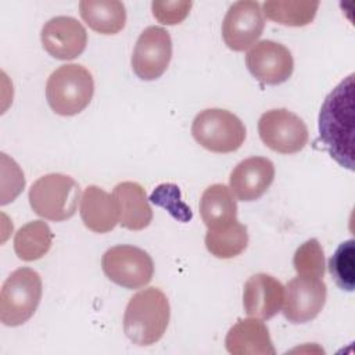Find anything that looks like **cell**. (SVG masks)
Returning <instances> with one entry per match:
<instances>
[{"label": "cell", "mask_w": 355, "mask_h": 355, "mask_svg": "<svg viewBox=\"0 0 355 355\" xmlns=\"http://www.w3.org/2000/svg\"><path fill=\"white\" fill-rule=\"evenodd\" d=\"M354 73L341 80L324 98L319 112V139L330 157L354 169Z\"/></svg>", "instance_id": "1"}, {"label": "cell", "mask_w": 355, "mask_h": 355, "mask_svg": "<svg viewBox=\"0 0 355 355\" xmlns=\"http://www.w3.org/2000/svg\"><path fill=\"white\" fill-rule=\"evenodd\" d=\"M171 306L166 295L157 287L136 293L123 313V331L136 345H153L166 331Z\"/></svg>", "instance_id": "2"}, {"label": "cell", "mask_w": 355, "mask_h": 355, "mask_svg": "<svg viewBox=\"0 0 355 355\" xmlns=\"http://www.w3.org/2000/svg\"><path fill=\"white\" fill-rule=\"evenodd\" d=\"M94 94V80L89 69L80 64L58 67L47 79L46 98L50 108L62 116L83 111Z\"/></svg>", "instance_id": "3"}, {"label": "cell", "mask_w": 355, "mask_h": 355, "mask_svg": "<svg viewBox=\"0 0 355 355\" xmlns=\"http://www.w3.org/2000/svg\"><path fill=\"white\" fill-rule=\"evenodd\" d=\"M28 197L36 215L61 222L69 219L76 212L80 187L68 175L49 173L39 178L31 186Z\"/></svg>", "instance_id": "4"}, {"label": "cell", "mask_w": 355, "mask_h": 355, "mask_svg": "<svg viewBox=\"0 0 355 355\" xmlns=\"http://www.w3.org/2000/svg\"><path fill=\"white\" fill-rule=\"evenodd\" d=\"M42 298V279L31 268L14 270L3 283L0 293V320L6 326L28 322Z\"/></svg>", "instance_id": "5"}, {"label": "cell", "mask_w": 355, "mask_h": 355, "mask_svg": "<svg viewBox=\"0 0 355 355\" xmlns=\"http://www.w3.org/2000/svg\"><path fill=\"white\" fill-rule=\"evenodd\" d=\"M194 140L208 151L227 154L239 150L245 140V126L239 116L222 108L198 112L191 123Z\"/></svg>", "instance_id": "6"}, {"label": "cell", "mask_w": 355, "mask_h": 355, "mask_svg": "<svg viewBox=\"0 0 355 355\" xmlns=\"http://www.w3.org/2000/svg\"><path fill=\"white\" fill-rule=\"evenodd\" d=\"M101 268L111 282L129 290L144 287L154 275V262L148 252L129 244L108 248L103 254Z\"/></svg>", "instance_id": "7"}, {"label": "cell", "mask_w": 355, "mask_h": 355, "mask_svg": "<svg viewBox=\"0 0 355 355\" xmlns=\"http://www.w3.org/2000/svg\"><path fill=\"white\" fill-rule=\"evenodd\" d=\"M258 133L266 147L280 154L301 151L309 137L305 122L286 108L263 112L258 121Z\"/></svg>", "instance_id": "8"}, {"label": "cell", "mask_w": 355, "mask_h": 355, "mask_svg": "<svg viewBox=\"0 0 355 355\" xmlns=\"http://www.w3.org/2000/svg\"><path fill=\"white\" fill-rule=\"evenodd\" d=\"M172 58V40L161 26L146 28L133 49L132 69L141 80L158 79Z\"/></svg>", "instance_id": "9"}, {"label": "cell", "mask_w": 355, "mask_h": 355, "mask_svg": "<svg viewBox=\"0 0 355 355\" xmlns=\"http://www.w3.org/2000/svg\"><path fill=\"white\" fill-rule=\"evenodd\" d=\"M265 28V19L259 3L241 0L233 3L222 22V37L233 51H244L252 46Z\"/></svg>", "instance_id": "10"}, {"label": "cell", "mask_w": 355, "mask_h": 355, "mask_svg": "<svg viewBox=\"0 0 355 355\" xmlns=\"http://www.w3.org/2000/svg\"><path fill=\"white\" fill-rule=\"evenodd\" d=\"M327 287L320 277L297 276L286 286L283 315L291 323L315 319L326 304Z\"/></svg>", "instance_id": "11"}, {"label": "cell", "mask_w": 355, "mask_h": 355, "mask_svg": "<svg viewBox=\"0 0 355 355\" xmlns=\"http://www.w3.org/2000/svg\"><path fill=\"white\" fill-rule=\"evenodd\" d=\"M245 65L251 75L263 85H280L294 71V60L290 50L273 40L255 43L245 54Z\"/></svg>", "instance_id": "12"}, {"label": "cell", "mask_w": 355, "mask_h": 355, "mask_svg": "<svg viewBox=\"0 0 355 355\" xmlns=\"http://www.w3.org/2000/svg\"><path fill=\"white\" fill-rule=\"evenodd\" d=\"M43 49L57 60H73L83 53L87 44V33L83 25L72 17H54L49 19L40 32Z\"/></svg>", "instance_id": "13"}, {"label": "cell", "mask_w": 355, "mask_h": 355, "mask_svg": "<svg viewBox=\"0 0 355 355\" xmlns=\"http://www.w3.org/2000/svg\"><path fill=\"white\" fill-rule=\"evenodd\" d=\"M275 179V165L265 157H250L236 165L230 173V191L241 201L262 197Z\"/></svg>", "instance_id": "14"}, {"label": "cell", "mask_w": 355, "mask_h": 355, "mask_svg": "<svg viewBox=\"0 0 355 355\" xmlns=\"http://www.w3.org/2000/svg\"><path fill=\"white\" fill-rule=\"evenodd\" d=\"M283 301L284 287L270 275L257 273L244 284L243 306L248 316L270 319L280 311Z\"/></svg>", "instance_id": "15"}, {"label": "cell", "mask_w": 355, "mask_h": 355, "mask_svg": "<svg viewBox=\"0 0 355 355\" xmlns=\"http://www.w3.org/2000/svg\"><path fill=\"white\" fill-rule=\"evenodd\" d=\"M225 345L232 355H275L276 349L263 322L258 318L240 319L226 334Z\"/></svg>", "instance_id": "16"}, {"label": "cell", "mask_w": 355, "mask_h": 355, "mask_svg": "<svg viewBox=\"0 0 355 355\" xmlns=\"http://www.w3.org/2000/svg\"><path fill=\"white\" fill-rule=\"evenodd\" d=\"M83 225L94 233L111 232L119 223L118 205L112 194L98 186H87L79 207Z\"/></svg>", "instance_id": "17"}, {"label": "cell", "mask_w": 355, "mask_h": 355, "mask_svg": "<svg viewBox=\"0 0 355 355\" xmlns=\"http://www.w3.org/2000/svg\"><path fill=\"white\" fill-rule=\"evenodd\" d=\"M112 196L118 205L119 225L129 230H143L153 219L144 189L136 182H122L114 187Z\"/></svg>", "instance_id": "18"}, {"label": "cell", "mask_w": 355, "mask_h": 355, "mask_svg": "<svg viewBox=\"0 0 355 355\" xmlns=\"http://www.w3.org/2000/svg\"><path fill=\"white\" fill-rule=\"evenodd\" d=\"M79 12L86 25L101 35H115L126 24L125 6L118 0H83Z\"/></svg>", "instance_id": "19"}, {"label": "cell", "mask_w": 355, "mask_h": 355, "mask_svg": "<svg viewBox=\"0 0 355 355\" xmlns=\"http://www.w3.org/2000/svg\"><path fill=\"white\" fill-rule=\"evenodd\" d=\"M200 215L208 229L236 220L237 204L230 189L220 183L207 187L200 200Z\"/></svg>", "instance_id": "20"}, {"label": "cell", "mask_w": 355, "mask_h": 355, "mask_svg": "<svg viewBox=\"0 0 355 355\" xmlns=\"http://www.w3.org/2000/svg\"><path fill=\"white\" fill-rule=\"evenodd\" d=\"M247 245V227L237 219L223 226L208 229L205 234V247L216 258H234L240 255Z\"/></svg>", "instance_id": "21"}, {"label": "cell", "mask_w": 355, "mask_h": 355, "mask_svg": "<svg viewBox=\"0 0 355 355\" xmlns=\"http://www.w3.org/2000/svg\"><path fill=\"white\" fill-rule=\"evenodd\" d=\"M53 237V232L46 222L32 220L15 233L14 251L22 261H36L49 252Z\"/></svg>", "instance_id": "22"}, {"label": "cell", "mask_w": 355, "mask_h": 355, "mask_svg": "<svg viewBox=\"0 0 355 355\" xmlns=\"http://www.w3.org/2000/svg\"><path fill=\"white\" fill-rule=\"evenodd\" d=\"M262 14L280 25L305 26L311 24L319 8V1L270 0L262 4Z\"/></svg>", "instance_id": "23"}, {"label": "cell", "mask_w": 355, "mask_h": 355, "mask_svg": "<svg viewBox=\"0 0 355 355\" xmlns=\"http://www.w3.org/2000/svg\"><path fill=\"white\" fill-rule=\"evenodd\" d=\"M354 240L349 239L338 245L333 257L329 259V270L341 290H354Z\"/></svg>", "instance_id": "24"}, {"label": "cell", "mask_w": 355, "mask_h": 355, "mask_svg": "<svg viewBox=\"0 0 355 355\" xmlns=\"http://www.w3.org/2000/svg\"><path fill=\"white\" fill-rule=\"evenodd\" d=\"M293 265L298 276L323 277L324 255L319 241L316 239H309L305 243H302L295 250Z\"/></svg>", "instance_id": "25"}, {"label": "cell", "mask_w": 355, "mask_h": 355, "mask_svg": "<svg viewBox=\"0 0 355 355\" xmlns=\"http://www.w3.org/2000/svg\"><path fill=\"white\" fill-rule=\"evenodd\" d=\"M193 3L186 0L179 1H161L155 0L151 3L154 18L164 25H176L186 19L190 12Z\"/></svg>", "instance_id": "26"}]
</instances>
